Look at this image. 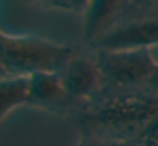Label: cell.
I'll return each instance as SVG.
<instances>
[{
    "label": "cell",
    "mask_w": 158,
    "mask_h": 146,
    "mask_svg": "<svg viewBox=\"0 0 158 146\" xmlns=\"http://www.w3.org/2000/svg\"><path fill=\"white\" fill-rule=\"evenodd\" d=\"M158 115V92L148 87H104L90 100L80 102L68 117L82 136L138 141Z\"/></svg>",
    "instance_id": "cell-1"
},
{
    "label": "cell",
    "mask_w": 158,
    "mask_h": 146,
    "mask_svg": "<svg viewBox=\"0 0 158 146\" xmlns=\"http://www.w3.org/2000/svg\"><path fill=\"white\" fill-rule=\"evenodd\" d=\"M2 75L31 77L34 73H60L75 56L68 44H58L38 36H15L0 32Z\"/></svg>",
    "instance_id": "cell-2"
},
{
    "label": "cell",
    "mask_w": 158,
    "mask_h": 146,
    "mask_svg": "<svg viewBox=\"0 0 158 146\" xmlns=\"http://www.w3.org/2000/svg\"><path fill=\"white\" fill-rule=\"evenodd\" d=\"M104 87L134 88L148 87L156 61L148 48L141 49H94Z\"/></svg>",
    "instance_id": "cell-3"
},
{
    "label": "cell",
    "mask_w": 158,
    "mask_h": 146,
    "mask_svg": "<svg viewBox=\"0 0 158 146\" xmlns=\"http://www.w3.org/2000/svg\"><path fill=\"white\" fill-rule=\"evenodd\" d=\"M150 14H158L156 0H90L83 12L85 41L94 46L110 31Z\"/></svg>",
    "instance_id": "cell-4"
},
{
    "label": "cell",
    "mask_w": 158,
    "mask_h": 146,
    "mask_svg": "<svg viewBox=\"0 0 158 146\" xmlns=\"http://www.w3.org/2000/svg\"><path fill=\"white\" fill-rule=\"evenodd\" d=\"M66 94L72 98L73 107L80 102L90 100L104 88L100 68L97 65L95 54H75L61 71Z\"/></svg>",
    "instance_id": "cell-5"
},
{
    "label": "cell",
    "mask_w": 158,
    "mask_h": 146,
    "mask_svg": "<svg viewBox=\"0 0 158 146\" xmlns=\"http://www.w3.org/2000/svg\"><path fill=\"white\" fill-rule=\"evenodd\" d=\"M158 44V14L134 19L99 39L92 49H141Z\"/></svg>",
    "instance_id": "cell-6"
},
{
    "label": "cell",
    "mask_w": 158,
    "mask_h": 146,
    "mask_svg": "<svg viewBox=\"0 0 158 146\" xmlns=\"http://www.w3.org/2000/svg\"><path fill=\"white\" fill-rule=\"evenodd\" d=\"M29 105L68 117L73 109V102L66 94L61 73L31 75Z\"/></svg>",
    "instance_id": "cell-7"
},
{
    "label": "cell",
    "mask_w": 158,
    "mask_h": 146,
    "mask_svg": "<svg viewBox=\"0 0 158 146\" xmlns=\"http://www.w3.org/2000/svg\"><path fill=\"white\" fill-rule=\"evenodd\" d=\"M31 77H7L0 80V119L4 121L14 109L29 105Z\"/></svg>",
    "instance_id": "cell-8"
},
{
    "label": "cell",
    "mask_w": 158,
    "mask_h": 146,
    "mask_svg": "<svg viewBox=\"0 0 158 146\" xmlns=\"http://www.w3.org/2000/svg\"><path fill=\"white\" fill-rule=\"evenodd\" d=\"M75 146H141L138 141H124V139L100 138V136H82Z\"/></svg>",
    "instance_id": "cell-9"
},
{
    "label": "cell",
    "mask_w": 158,
    "mask_h": 146,
    "mask_svg": "<svg viewBox=\"0 0 158 146\" xmlns=\"http://www.w3.org/2000/svg\"><path fill=\"white\" fill-rule=\"evenodd\" d=\"M141 146H158V115L153 119L148 129L144 131V134L139 139Z\"/></svg>",
    "instance_id": "cell-10"
},
{
    "label": "cell",
    "mask_w": 158,
    "mask_h": 146,
    "mask_svg": "<svg viewBox=\"0 0 158 146\" xmlns=\"http://www.w3.org/2000/svg\"><path fill=\"white\" fill-rule=\"evenodd\" d=\"M90 0H61V10H70V12L82 14L85 12Z\"/></svg>",
    "instance_id": "cell-11"
},
{
    "label": "cell",
    "mask_w": 158,
    "mask_h": 146,
    "mask_svg": "<svg viewBox=\"0 0 158 146\" xmlns=\"http://www.w3.org/2000/svg\"><path fill=\"white\" fill-rule=\"evenodd\" d=\"M22 2L43 9H61V0H22Z\"/></svg>",
    "instance_id": "cell-12"
},
{
    "label": "cell",
    "mask_w": 158,
    "mask_h": 146,
    "mask_svg": "<svg viewBox=\"0 0 158 146\" xmlns=\"http://www.w3.org/2000/svg\"><path fill=\"white\" fill-rule=\"evenodd\" d=\"M150 87L153 88V90H156V92H158V65H156V68H155L153 75H151V80H150Z\"/></svg>",
    "instance_id": "cell-13"
},
{
    "label": "cell",
    "mask_w": 158,
    "mask_h": 146,
    "mask_svg": "<svg viewBox=\"0 0 158 146\" xmlns=\"http://www.w3.org/2000/svg\"><path fill=\"white\" fill-rule=\"evenodd\" d=\"M156 2H158V0H156Z\"/></svg>",
    "instance_id": "cell-14"
}]
</instances>
